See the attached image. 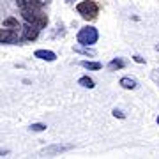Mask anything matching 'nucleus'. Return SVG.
Masks as SVG:
<instances>
[{
	"label": "nucleus",
	"instance_id": "nucleus-1",
	"mask_svg": "<svg viewBox=\"0 0 159 159\" xmlns=\"http://www.w3.org/2000/svg\"><path fill=\"white\" fill-rule=\"evenodd\" d=\"M21 14L25 18V21L34 25L37 29H44L48 25V16L43 12V7H29V9H21Z\"/></svg>",
	"mask_w": 159,
	"mask_h": 159
},
{
	"label": "nucleus",
	"instance_id": "nucleus-2",
	"mask_svg": "<svg viewBox=\"0 0 159 159\" xmlns=\"http://www.w3.org/2000/svg\"><path fill=\"white\" fill-rule=\"evenodd\" d=\"M76 11L85 18V20H96L97 14H99V7L94 0H83L76 6Z\"/></svg>",
	"mask_w": 159,
	"mask_h": 159
},
{
	"label": "nucleus",
	"instance_id": "nucleus-3",
	"mask_svg": "<svg viewBox=\"0 0 159 159\" xmlns=\"http://www.w3.org/2000/svg\"><path fill=\"white\" fill-rule=\"evenodd\" d=\"M78 43L81 46H92L96 44L97 39H99V34H97V30L94 27H83V29L78 32Z\"/></svg>",
	"mask_w": 159,
	"mask_h": 159
},
{
	"label": "nucleus",
	"instance_id": "nucleus-4",
	"mask_svg": "<svg viewBox=\"0 0 159 159\" xmlns=\"http://www.w3.org/2000/svg\"><path fill=\"white\" fill-rule=\"evenodd\" d=\"M37 35H39V29L34 27V25H30V23L23 29V39L25 41H35Z\"/></svg>",
	"mask_w": 159,
	"mask_h": 159
},
{
	"label": "nucleus",
	"instance_id": "nucleus-5",
	"mask_svg": "<svg viewBox=\"0 0 159 159\" xmlns=\"http://www.w3.org/2000/svg\"><path fill=\"white\" fill-rule=\"evenodd\" d=\"M34 55H35L37 58H41V60H48V62L57 60V55H55L53 51H50V50H37Z\"/></svg>",
	"mask_w": 159,
	"mask_h": 159
},
{
	"label": "nucleus",
	"instance_id": "nucleus-6",
	"mask_svg": "<svg viewBox=\"0 0 159 159\" xmlns=\"http://www.w3.org/2000/svg\"><path fill=\"white\" fill-rule=\"evenodd\" d=\"M18 30H12V29H4L2 27V37H0V41H2V44H7V43H11L12 39H14V35H16Z\"/></svg>",
	"mask_w": 159,
	"mask_h": 159
},
{
	"label": "nucleus",
	"instance_id": "nucleus-7",
	"mask_svg": "<svg viewBox=\"0 0 159 159\" xmlns=\"http://www.w3.org/2000/svg\"><path fill=\"white\" fill-rule=\"evenodd\" d=\"M73 145H51L44 150V154H57V152H66V150H71Z\"/></svg>",
	"mask_w": 159,
	"mask_h": 159
},
{
	"label": "nucleus",
	"instance_id": "nucleus-8",
	"mask_svg": "<svg viewBox=\"0 0 159 159\" xmlns=\"http://www.w3.org/2000/svg\"><path fill=\"white\" fill-rule=\"evenodd\" d=\"M2 27H4V29L18 30V29H20V23H18V20H14V18H6L4 23H2Z\"/></svg>",
	"mask_w": 159,
	"mask_h": 159
},
{
	"label": "nucleus",
	"instance_id": "nucleus-9",
	"mask_svg": "<svg viewBox=\"0 0 159 159\" xmlns=\"http://www.w3.org/2000/svg\"><path fill=\"white\" fill-rule=\"evenodd\" d=\"M120 87L127 89V90H133V89H136V81L133 78H120Z\"/></svg>",
	"mask_w": 159,
	"mask_h": 159
},
{
	"label": "nucleus",
	"instance_id": "nucleus-10",
	"mask_svg": "<svg viewBox=\"0 0 159 159\" xmlns=\"http://www.w3.org/2000/svg\"><path fill=\"white\" fill-rule=\"evenodd\" d=\"M78 83H80L81 87H85V89H94V87H96V83H94V80H92V78H89V76H81Z\"/></svg>",
	"mask_w": 159,
	"mask_h": 159
},
{
	"label": "nucleus",
	"instance_id": "nucleus-11",
	"mask_svg": "<svg viewBox=\"0 0 159 159\" xmlns=\"http://www.w3.org/2000/svg\"><path fill=\"white\" fill-rule=\"evenodd\" d=\"M81 66H83L85 69H90V71H97V69L102 67L99 62H90V60H83V62H81Z\"/></svg>",
	"mask_w": 159,
	"mask_h": 159
},
{
	"label": "nucleus",
	"instance_id": "nucleus-12",
	"mask_svg": "<svg viewBox=\"0 0 159 159\" xmlns=\"http://www.w3.org/2000/svg\"><path fill=\"white\" fill-rule=\"evenodd\" d=\"M122 67H124V60H120V58H113V60L108 64V69H110V71H115V69H122Z\"/></svg>",
	"mask_w": 159,
	"mask_h": 159
},
{
	"label": "nucleus",
	"instance_id": "nucleus-13",
	"mask_svg": "<svg viewBox=\"0 0 159 159\" xmlns=\"http://www.w3.org/2000/svg\"><path fill=\"white\" fill-rule=\"evenodd\" d=\"M30 131H46V124H32Z\"/></svg>",
	"mask_w": 159,
	"mask_h": 159
},
{
	"label": "nucleus",
	"instance_id": "nucleus-14",
	"mask_svg": "<svg viewBox=\"0 0 159 159\" xmlns=\"http://www.w3.org/2000/svg\"><path fill=\"white\" fill-rule=\"evenodd\" d=\"M74 51L83 53V55H94V51H92V50H87V48H74Z\"/></svg>",
	"mask_w": 159,
	"mask_h": 159
},
{
	"label": "nucleus",
	"instance_id": "nucleus-15",
	"mask_svg": "<svg viewBox=\"0 0 159 159\" xmlns=\"http://www.w3.org/2000/svg\"><path fill=\"white\" fill-rule=\"evenodd\" d=\"M113 117H119V119H125V115L120 111V110H113Z\"/></svg>",
	"mask_w": 159,
	"mask_h": 159
},
{
	"label": "nucleus",
	"instance_id": "nucleus-16",
	"mask_svg": "<svg viewBox=\"0 0 159 159\" xmlns=\"http://www.w3.org/2000/svg\"><path fill=\"white\" fill-rule=\"evenodd\" d=\"M133 60H134V62H138V64H143V62H145V60L140 57V55H134V57H133Z\"/></svg>",
	"mask_w": 159,
	"mask_h": 159
},
{
	"label": "nucleus",
	"instance_id": "nucleus-17",
	"mask_svg": "<svg viewBox=\"0 0 159 159\" xmlns=\"http://www.w3.org/2000/svg\"><path fill=\"white\" fill-rule=\"evenodd\" d=\"M157 124H159V117H157Z\"/></svg>",
	"mask_w": 159,
	"mask_h": 159
}]
</instances>
